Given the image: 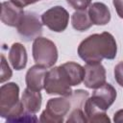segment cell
<instances>
[{
	"instance_id": "cell-1",
	"label": "cell",
	"mask_w": 123,
	"mask_h": 123,
	"mask_svg": "<svg viewBox=\"0 0 123 123\" xmlns=\"http://www.w3.org/2000/svg\"><path fill=\"white\" fill-rule=\"evenodd\" d=\"M84 77V66L74 62H67L47 70L44 89L49 95L69 96L73 92L71 86L80 85Z\"/></svg>"
},
{
	"instance_id": "cell-2",
	"label": "cell",
	"mask_w": 123,
	"mask_h": 123,
	"mask_svg": "<svg viewBox=\"0 0 123 123\" xmlns=\"http://www.w3.org/2000/svg\"><path fill=\"white\" fill-rule=\"evenodd\" d=\"M117 44L114 37L109 32L92 34L81 41L78 46L79 57L86 63H101L104 59L113 60L116 57Z\"/></svg>"
},
{
	"instance_id": "cell-3",
	"label": "cell",
	"mask_w": 123,
	"mask_h": 123,
	"mask_svg": "<svg viewBox=\"0 0 123 123\" xmlns=\"http://www.w3.org/2000/svg\"><path fill=\"white\" fill-rule=\"evenodd\" d=\"M0 115L7 122H37L35 113L27 111L19 100V86L11 82L0 87Z\"/></svg>"
},
{
	"instance_id": "cell-4",
	"label": "cell",
	"mask_w": 123,
	"mask_h": 123,
	"mask_svg": "<svg viewBox=\"0 0 123 123\" xmlns=\"http://www.w3.org/2000/svg\"><path fill=\"white\" fill-rule=\"evenodd\" d=\"M32 54L35 62L46 68L54 66L58 61V49L56 44L49 38L43 37H38L34 39Z\"/></svg>"
},
{
	"instance_id": "cell-5",
	"label": "cell",
	"mask_w": 123,
	"mask_h": 123,
	"mask_svg": "<svg viewBox=\"0 0 123 123\" xmlns=\"http://www.w3.org/2000/svg\"><path fill=\"white\" fill-rule=\"evenodd\" d=\"M71 111L69 96H61L48 100L45 110L41 112L39 121L49 123H62L65 116Z\"/></svg>"
},
{
	"instance_id": "cell-6",
	"label": "cell",
	"mask_w": 123,
	"mask_h": 123,
	"mask_svg": "<svg viewBox=\"0 0 123 123\" xmlns=\"http://www.w3.org/2000/svg\"><path fill=\"white\" fill-rule=\"evenodd\" d=\"M42 25V21H40L37 13L34 12H25L16 29L22 39L31 41L41 36L43 31Z\"/></svg>"
},
{
	"instance_id": "cell-7",
	"label": "cell",
	"mask_w": 123,
	"mask_h": 123,
	"mask_svg": "<svg viewBox=\"0 0 123 123\" xmlns=\"http://www.w3.org/2000/svg\"><path fill=\"white\" fill-rule=\"evenodd\" d=\"M42 24L56 33L63 32L68 25L69 13L62 6H54L41 14Z\"/></svg>"
},
{
	"instance_id": "cell-8",
	"label": "cell",
	"mask_w": 123,
	"mask_h": 123,
	"mask_svg": "<svg viewBox=\"0 0 123 123\" xmlns=\"http://www.w3.org/2000/svg\"><path fill=\"white\" fill-rule=\"evenodd\" d=\"M117 96L116 89L109 83H105L98 88H95L89 98L94 105L106 111L115 101Z\"/></svg>"
},
{
	"instance_id": "cell-9",
	"label": "cell",
	"mask_w": 123,
	"mask_h": 123,
	"mask_svg": "<svg viewBox=\"0 0 123 123\" xmlns=\"http://www.w3.org/2000/svg\"><path fill=\"white\" fill-rule=\"evenodd\" d=\"M84 68L85 77L83 83L87 88L95 89L106 83V69L101 63H86Z\"/></svg>"
},
{
	"instance_id": "cell-10",
	"label": "cell",
	"mask_w": 123,
	"mask_h": 123,
	"mask_svg": "<svg viewBox=\"0 0 123 123\" xmlns=\"http://www.w3.org/2000/svg\"><path fill=\"white\" fill-rule=\"evenodd\" d=\"M47 73V68L39 64L31 66L25 76V82L28 88L34 91H40L44 88V79Z\"/></svg>"
},
{
	"instance_id": "cell-11",
	"label": "cell",
	"mask_w": 123,
	"mask_h": 123,
	"mask_svg": "<svg viewBox=\"0 0 123 123\" xmlns=\"http://www.w3.org/2000/svg\"><path fill=\"white\" fill-rule=\"evenodd\" d=\"M24 12L21 8L15 6L11 1L3 2L1 8V21L7 26L17 27Z\"/></svg>"
},
{
	"instance_id": "cell-12",
	"label": "cell",
	"mask_w": 123,
	"mask_h": 123,
	"mask_svg": "<svg viewBox=\"0 0 123 123\" xmlns=\"http://www.w3.org/2000/svg\"><path fill=\"white\" fill-rule=\"evenodd\" d=\"M87 12L92 24L94 25H106L111 20V12L104 3L95 2L90 4Z\"/></svg>"
},
{
	"instance_id": "cell-13",
	"label": "cell",
	"mask_w": 123,
	"mask_h": 123,
	"mask_svg": "<svg viewBox=\"0 0 123 123\" xmlns=\"http://www.w3.org/2000/svg\"><path fill=\"white\" fill-rule=\"evenodd\" d=\"M28 61L25 46L20 42H14L9 51V62L15 70H21L26 67Z\"/></svg>"
},
{
	"instance_id": "cell-14",
	"label": "cell",
	"mask_w": 123,
	"mask_h": 123,
	"mask_svg": "<svg viewBox=\"0 0 123 123\" xmlns=\"http://www.w3.org/2000/svg\"><path fill=\"white\" fill-rule=\"evenodd\" d=\"M21 101L27 111L36 114L37 112H38V111L41 108L42 96L40 91H34L26 87L23 90Z\"/></svg>"
},
{
	"instance_id": "cell-15",
	"label": "cell",
	"mask_w": 123,
	"mask_h": 123,
	"mask_svg": "<svg viewBox=\"0 0 123 123\" xmlns=\"http://www.w3.org/2000/svg\"><path fill=\"white\" fill-rule=\"evenodd\" d=\"M84 112L87 122H111V119L107 115L106 111L99 109L92 101L87 98L84 106Z\"/></svg>"
},
{
	"instance_id": "cell-16",
	"label": "cell",
	"mask_w": 123,
	"mask_h": 123,
	"mask_svg": "<svg viewBox=\"0 0 123 123\" xmlns=\"http://www.w3.org/2000/svg\"><path fill=\"white\" fill-rule=\"evenodd\" d=\"M71 24L75 30L80 32L86 31L93 25L86 10L76 11L75 12H73V14L71 15Z\"/></svg>"
},
{
	"instance_id": "cell-17",
	"label": "cell",
	"mask_w": 123,
	"mask_h": 123,
	"mask_svg": "<svg viewBox=\"0 0 123 123\" xmlns=\"http://www.w3.org/2000/svg\"><path fill=\"white\" fill-rule=\"evenodd\" d=\"M65 122H67V123H70V122H74V123H77V122H81V123L87 122L85 112H84V109H80V108L72 109L70 111V113L68 114V117L65 120Z\"/></svg>"
},
{
	"instance_id": "cell-18",
	"label": "cell",
	"mask_w": 123,
	"mask_h": 123,
	"mask_svg": "<svg viewBox=\"0 0 123 123\" xmlns=\"http://www.w3.org/2000/svg\"><path fill=\"white\" fill-rule=\"evenodd\" d=\"M12 69L10 68L5 56L2 54L1 55V78H0V82L2 84L5 83L6 81H8L12 78Z\"/></svg>"
},
{
	"instance_id": "cell-19",
	"label": "cell",
	"mask_w": 123,
	"mask_h": 123,
	"mask_svg": "<svg viewBox=\"0 0 123 123\" xmlns=\"http://www.w3.org/2000/svg\"><path fill=\"white\" fill-rule=\"evenodd\" d=\"M66 2L76 11H85L91 4V0H66Z\"/></svg>"
},
{
	"instance_id": "cell-20",
	"label": "cell",
	"mask_w": 123,
	"mask_h": 123,
	"mask_svg": "<svg viewBox=\"0 0 123 123\" xmlns=\"http://www.w3.org/2000/svg\"><path fill=\"white\" fill-rule=\"evenodd\" d=\"M113 74H114V79H115L116 83L120 86L123 87V61L119 62L114 66Z\"/></svg>"
},
{
	"instance_id": "cell-21",
	"label": "cell",
	"mask_w": 123,
	"mask_h": 123,
	"mask_svg": "<svg viewBox=\"0 0 123 123\" xmlns=\"http://www.w3.org/2000/svg\"><path fill=\"white\" fill-rule=\"evenodd\" d=\"M12 4H14L15 6L23 9L25 8L26 6H29V5H32V4H35L36 2L39 1V0H10Z\"/></svg>"
},
{
	"instance_id": "cell-22",
	"label": "cell",
	"mask_w": 123,
	"mask_h": 123,
	"mask_svg": "<svg viewBox=\"0 0 123 123\" xmlns=\"http://www.w3.org/2000/svg\"><path fill=\"white\" fill-rule=\"evenodd\" d=\"M116 13L120 18H123V0H112Z\"/></svg>"
},
{
	"instance_id": "cell-23",
	"label": "cell",
	"mask_w": 123,
	"mask_h": 123,
	"mask_svg": "<svg viewBox=\"0 0 123 123\" xmlns=\"http://www.w3.org/2000/svg\"><path fill=\"white\" fill-rule=\"evenodd\" d=\"M113 121L117 123H123V109L117 111L113 115Z\"/></svg>"
}]
</instances>
